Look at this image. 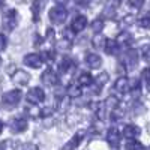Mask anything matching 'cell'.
Listing matches in <instances>:
<instances>
[{"label": "cell", "instance_id": "cell-1", "mask_svg": "<svg viewBox=\"0 0 150 150\" xmlns=\"http://www.w3.org/2000/svg\"><path fill=\"white\" fill-rule=\"evenodd\" d=\"M21 98H23L21 90H18V89H15V90H9V92L3 93V96H2V102H3L5 105H8V107H17V105L20 104V101H21Z\"/></svg>", "mask_w": 150, "mask_h": 150}, {"label": "cell", "instance_id": "cell-2", "mask_svg": "<svg viewBox=\"0 0 150 150\" xmlns=\"http://www.w3.org/2000/svg\"><path fill=\"white\" fill-rule=\"evenodd\" d=\"M18 24V12L15 9H8L3 14V27L6 30H14Z\"/></svg>", "mask_w": 150, "mask_h": 150}, {"label": "cell", "instance_id": "cell-3", "mask_svg": "<svg viewBox=\"0 0 150 150\" xmlns=\"http://www.w3.org/2000/svg\"><path fill=\"white\" fill-rule=\"evenodd\" d=\"M48 17H50V20H51V23L62 24V23H65V20L68 17V11L63 6H56V8H53L51 11H50Z\"/></svg>", "mask_w": 150, "mask_h": 150}, {"label": "cell", "instance_id": "cell-4", "mask_svg": "<svg viewBox=\"0 0 150 150\" xmlns=\"http://www.w3.org/2000/svg\"><path fill=\"white\" fill-rule=\"evenodd\" d=\"M27 102L32 104V105H38V104H41L44 102V99H45V92L41 89V87H33V89L29 90L27 93Z\"/></svg>", "mask_w": 150, "mask_h": 150}, {"label": "cell", "instance_id": "cell-5", "mask_svg": "<svg viewBox=\"0 0 150 150\" xmlns=\"http://www.w3.org/2000/svg\"><path fill=\"white\" fill-rule=\"evenodd\" d=\"M44 63V59L41 54H38V53H30L27 54L26 57H24V65H27L33 69H38V68H41Z\"/></svg>", "mask_w": 150, "mask_h": 150}, {"label": "cell", "instance_id": "cell-6", "mask_svg": "<svg viewBox=\"0 0 150 150\" xmlns=\"http://www.w3.org/2000/svg\"><path fill=\"white\" fill-rule=\"evenodd\" d=\"M86 26H87V18L84 15H77L71 23V30L75 33H80L86 29Z\"/></svg>", "mask_w": 150, "mask_h": 150}, {"label": "cell", "instance_id": "cell-7", "mask_svg": "<svg viewBox=\"0 0 150 150\" xmlns=\"http://www.w3.org/2000/svg\"><path fill=\"white\" fill-rule=\"evenodd\" d=\"M41 80L45 86H56L59 83V78H57V75L54 74V71L51 68H48L42 75H41Z\"/></svg>", "mask_w": 150, "mask_h": 150}, {"label": "cell", "instance_id": "cell-8", "mask_svg": "<svg viewBox=\"0 0 150 150\" xmlns=\"http://www.w3.org/2000/svg\"><path fill=\"white\" fill-rule=\"evenodd\" d=\"M27 129V120L24 119V117H17L12 120L11 123V131L12 132H15V134H21Z\"/></svg>", "mask_w": 150, "mask_h": 150}, {"label": "cell", "instance_id": "cell-9", "mask_svg": "<svg viewBox=\"0 0 150 150\" xmlns=\"http://www.w3.org/2000/svg\"><path fill=\"white\" fill-rule=\"evenodd\" d=\"M86 63L92 69H98V68H101V65H102V59L99 57L98 54H95V53H87L86 54Z\"/></svg>", "mask_w": 150, "mask_h": 150}, {"label": "cell", "instance_id": "cell-10", "mask_svg": "<svg viewBox=\"0 0 150 150\" xmlns=\"http://www.w3.org/2000/svg\"><path fill=\"white\" fill-rule=\"evenodd\" d=\"M107 141L111 147H117L120 143V134L117 128H110L107 132Z\"/></svg>", "mask_w": 150, "mask_h": 150}, {"label": "cell", "instance_id": "cell-11", "mask_svg": "<svg viewBox=\"0 0 150 150\" xmlns=\"http://www.w3.org/2000/svg\"><path fill=\"white\" fill-rule=\"evenodd\" d=\"M12 80H14V83L18 84V86H26L30 81V75L26 71H17L14 74V77H12Z\"/></svg>", "mask_w": 150, "mask_h": 150}, {"label": "cell", "instance_id": "cell-12", "mask_svg": "<svg viewBox=\"0 0 150 150\" xmlns=\"http://www.w3.org/2000/svg\"><path fill=\"white\" fill-rule=\"evenodd\" d=\"M123 135L126 140H135L140 135V128L135 126V125H126L123 129Z\"/></svg>", "mask_w": 150, "mask_h": 150}, {"label": "cell", "instance_id": "cell-13", "mask_svg": "<svg viewBox=\"0 0 150 150\" xmlns=\"http://www.w3.org/2000/svg\"><path fill=\"white\" fill-rule=\"evenodd\" d=\"M119 42L114 41V39H107L105 41V45H104V50H105V53L110 54V56H116L119 53Z\"/></svg>", "mask_w": 150, "mask_h": 150}, {"label": "cell", "instance_id": "cell-14", "mask_svg": "<svg viewBox=\"0 0 150 150\" xmlns=\"http://www.w3.org/2000/svg\"><path fill=\"white\" fill-rule=\"evenodd\" d=\"M114 89L119 93H126L129 92V80L126 77H120L116 83H114Z\"/></svg>", "mask_w": 150, "mask_h": 150}, {"label": "cell", "instance_id": "cell-15", "mask_svg": "<svg viewBox=\"0 0 150 150\" xmlns=\"http://www.w3.org/2000/svg\"><path fill=\"white\" fill-rule=\"evenodd\" d=\"M74 66H75V63L69 59V57H65L63 60L60 62V65H59V71L62 72V74H68V72H71L72 69H74Z\"/></svg>", "mask_w": 150, "mask_h": 150}, {"label": "cell", "instance_id": "cell-16", "mask_svg": "<svg viewBox=\"0 0 150 150\" xmlns=\"http://www.w3.org/2000/svg\"><path fill=\"white\" fill-rule=\"evenodd\" d=\"M81 87H84V86H90V84H93V77L89 74V72H83L80 77H78V81H77Z\"/></svg>", "mask_w": 150, "mask_h": 150}, {"label": "cell", "instance_id": "cell-17", "mask_svg": "<svg viewBox=\"0 0 150 150\" xmlns=\"http://www.w3.org/2000/svg\"><path fill=\"white\" fill-rule=\"evenodd\" d=\"M80 89H81V86H80L78 83H72V84L68 87V90H66V92H68V96H69V98H77V96H80V95H81V90H80Z\"/></svg>", "mask_w": 150, "mask_h": 150}, {"label": "cell", "instance_id": "cell-18", "mask_svg": "<svg viewBox=\"0 0 150 150\" xmlns=\"http://www.w3.org/2000/svg\"><path fill=\"white\" fill-rule=\"evenodd\" d=\"M41 9H42V6H41L39 0H33V3H32V12H33V21H35V23L39 20V12H41Z\"/></svg>", "mask_w": 150, "mask_h": 150}, {"label": "cell", "instance_id": "cell-19", "mask_svg": "<svg viewBox=\"0 0 150 150\" xmlns=\"http://www.w3.org/2000/svg\"><path fill=\"white\" fill-rule=\"evenodd\" d=\"M83 137H84V132L83 131H80V132H77V134H75L74 135V138L71 140V143L66 146L68 149H74V147H77L80 143H81V140H83Z\"/></svg>", "mask_w": 150, "mask_h": 150}, {"label": "cell", "instance_id": "cell-20", "mask_svg": "<svg viewBox=\"0 0 150 150\" xmlns=\"http://www.w3.org/2000/svg\"><path fill=\"white\" fill-rule=\"evenodd\" d=\"M137 60H138V53H137L135 50H131V51L126 53V63L131 65V68L137 63Z\"/></svg>", "mask_w": 150, "mask_h": 150}, {"label": "cell", "instance_id": "cell-21", "mask_svg": "<svg viewBox=\"0 0 150 150\" xmlns=\"http://www.w3.org/2000/svg\"><path fill=\"white\" fill-rule=\"evenodd\" d=\"M119 44H125V45H129V44H132V36L129 35V33H126V32H123V33H120V36L116 39Z\"/></svg>", "mask_w": 150, "mask_h": 150}, {"label": "cell", "instance_id": "cell-22", "mask_svg": "<svg viewBox=\"0 0 150 150\" xmlns=\"http://www.w3.org/2000/svg\"><path fill=\"white\" fill-rule=\"evenodd\" d=\"M105 41H107V39H105V36H102L101 33H98V35L93 38V41H92V42H93V45H95L96 48H104Z\"/></svg>", "mask_w": 150, "mask_h": 150}, {"label": "cell", "instance_id": "cell-23", "mask_svg": "<svg viewBox=\"0 0 150 150\" xmlns=\"http://www.w3.org/2000/svg\"><path fill=\"white\" fill-rule=\"evenodd\" d=\"M117 98L116 96H108L107 99H105V102H104V107L105 108H110V110H114L116 107H117Z\"/></svg>", "mask_w": 150, "mask_h": 150}, {"label": "cell", "instance_id": "cell-24", "mask_svg": "<svg viewBox=\"0 0 150 150\" xmlns=\"http://www.w3.org/2000/svg\"><path fill=\"white\" fill-rule=\"evenodd\" d=\"M42 59H44V62H45V60H50V62L54 60V59H56V53H54V50H47V51L42 54Z\"/></svg>", "mask_w": 150, "mask_h": 150}, {"label": "cell", "instance_id": "cell-25", "mask_svg": "<svg viewBox=\"0 0 150 150\" xmlns=\"http://www.w3.org/2000/svg\"><path fill=\"white\" fill-rule=\"evenodd\" d=\"M92 27H93V30L96 32V33H99L102 30V27H104V21L102 20H95L93 23H92Z\"/></svg>", "mask_w": 150, "mask_h": 150}, {"label": "cell", "instance_id": "cell-26", "mask_svg": "<svg viewBox=\"0 0 150 150\" xmlns=\"http://www.w3.org/2000/svg\"><path fill=\"white\" fill-rule=\"evenodd\" d=\"M144 2L146 0H129V6H132L135 9H141L144 6Z\"/></svg>", "mask_w": 150, "mask_h": 150}, {"label": "cell", "instance_id": "cell-27", "mask_svg": "<svg viewBox=\"0 0 150 150\" xmlns=\"http://www.w3.org/2000/svg\"><path fill=\"white\" fill-rule=\"evenodd\" d=\"M138 26H141L143 29H149V27H150V18H149V15L143 17V18L138 21Z\"/></svg>", "mask_w": 150, "mask_h": 150}, {"label": "cell", "instance_id": "cell-28", "mask_svg": "<svg viewBox=\"0 0 150 150\" xmlns=\"http://www.w3.org/2000/svg\"><path fill=\"white\" fill-rule=\"evenodd\" d=\"M8 47V39L3 33H0V51H3V50Z\"/></svg>", "mask_w": 150, "mask_h": 150}, {"label": "cell", "instance_id": "cell-29", "mask_svg": "<svg viewBox=\"0 0 150 150\" xmlns=\"http://www.w3.org/2000/svg\"><path fill=\"white\" fill-rule=\"evenodd\" d=\"M107 81H108V74H107V72H102V74L98 77V83H99V84H105Z\"/></svg>", "mask_w": 150, "mask_h": 150}, {"label": "cell", "instance_id": "cell-30", "mask_svg": "<svg viewBox=\"0 0 150 150\" xmlns=\"http://www.w3.org/2000/svg\"><path fill=\"white\" fill-rule=\"evenodd\" d=\"M59 48H62V50H69V48H71V42H69V41H62V42L59 44Z\"/></svg>", "mask_w": 150, "mask_h": 150}, {"label": "cell", "instance_id": "cell-31", "mask_svg": "<svg viewBox=\"0 0 150 150\" xmlns=\"http://www.w3.org/2000/svg\"><path fill=\"white\" fill-rule=\"evenodd\" d=\"M132 141H134V140H132ZM126 147H129V149H138V147H140V149H143V144H140V143H135V141H134V143L126 144Z\"/></svg>", "mask_w": 150, "mask_h": 150}, {"label": "cell", "instance_id": "cell-32", "mask_svg": "<svg viewBox=\"0 0 150 150\" xmlns=\"http://www.w3.org/2000/svg\"><path fill=\"white\" fill-rule=\"evenodd\" d=\"M141 80L146 81V83L149 81V68H146V69L143 71V74H141Z\"/></svg>", "mask_w": 150, "mask_h": 150}, {"label": "cell", "instance_id": "cell-33", "mask_svg": "<svg viewBox=\"0 0 150 150\" xmlns=\"http://www.w3.org/2000/svg\"><path fill=\"white\" fill-rule=\"evenodd\" d=\"M149 45H144L143 47V57H144V60H149Z\"/></svg>", "mask_w": 150, "mask_h": 150}, {"label": "cell", "instance_id": "cell-34", "mask_svg": "<svg viewBox=\"0 0 150 150\" xmlns=\"http://www.w3.org/2000/svg\"><path fill=\"white\" fill-rule=\"evenodd\" d=\"M56 2H57L59 5H65V3L68 2V0H56Z\"/></svg>", "mask_w": 150, "mask_h": 150}, {"label": "cell", "instance_id": "cell-35", "mask_svg": "<svg viewBox=\"0 0 150 150\" xmlns=\"http://www.w3.org/2000/svg\"><path fill=\"white\" fill-rule=\"evenodd\" d=\"M2 131H3V123L0 122V134H2Z\"/></svg>", "mask_w": 150, "mask_h": 150}, {"label": "cell", "instance_id": "cell-36", "mask_svg": "<svg viewBox=\"0 0 150 150\" xmlns=\"http://www.w3.org/2000/svg\"><path fill=\"white\" fill-rule=\"evenodd\" d=\"M3 3H5V0H0V8L3 6Z\"/></svg>", "mask_w": 150, "mask_h": 150}, {"label": "cell", "instance_id": "cell-37", "mask_svg": "<svg viewBox=\"0 0 150 150\" xmlns=\"http://www.w3.org/2000/svg\"><path fill=\"white\" fill-rule=\"evenodd\" d=\"M0 65H2V59H0Z\"/></svg>", "mask_w": 150, "mask_h": 150}]
</instances>
